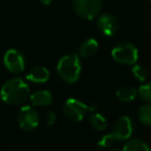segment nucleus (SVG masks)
I'll return each instance as SVG.
<instances>
[{
    "mask_svg": "<svg viewBox=\"0 0 151 151\" xmlns=\"http://www.w3.org/2000/svg\"><path fill=\"white\" fill-rule=\"evenodd\" d=\"M29 91V86L22 78H12L2 86L0 98L8 105H20L27 100Z\"/></svg>",
    "mask_w": 151,
    "mask_h": 151,
    "instance_id": "f257e3e1",
    "label": "nucleus"
},
{
    "mask_svg": "<svg viewBox=\"0 0 151 151\" xmlns=\"http://www.w3.org/2000/svg\"><path fill=\"white\" fill-rule=\"evenodd\" d=\"M81 62L77 55H66L57 64V72L63 81L74 83L81 75Z\"/></svg>",
    "mask_w": 151,
    "mask_h": 151,
    "instance_id": "f03ea898",
    "label": "nucleus"
},
{
    "mask_svg": "<svg viewBox=\"0 0 151 151\" xmlns=\"http://www.w3.org/2000/svg\"><path fill=\"white\" fill-rule=\"evenodd\" d=\"M139 52L133 44L122 42L112 50V58L115 62L122 65H133L137 62Z\"/></svg>",
    "mask_w": 151,
    "mask_h": 151,
    "instance_id": "7ed1b4c3",
    "label": "nucleus"
},
{
    "mask_svg": "<svg viewBox=\"0 0 151 151\" xmlns=\"http://www.w3.org/2000/svg\"><path fill=\"white\" fill-rule=\"evenodd\" d=\"M73 5L79 17L91 21L101 12V0H73Z\"/></svg>",
    "mask_w": 151,
    "mask_h": 151,
    "instance_id": "20e7f679",
    "label": "nucleus"
},
{
    "mask_svg": "<svg viewBox=\"0 0 151 151\" xmlns=\"http://www.w3.org/2000/svg\"><path fill=\"white\" fill-rule=\"evenodd\" d=\"M17 121L19 127L24 131H32L38 125L39 116L36 110L30 106H24L20 109L18 115H17Z\"/></svg>",
    "mask_w": 151,
    "mask_h": 151,
    "instance_id": "39448f33",
    "label": "nucleus"
},
{
    "mask_svg": "<svg viewBox=\"0 0 151 151\" xmlns=\"http://www.w3.org/2000/svg\"><path fill=\"white\" fill-rule=\"evenodd\" d=\"M88 111V106L78 99H67L63 105V113L69 119L73 121H81L84 118L86 112Z\"/></svg>",
    "mask_w": 151,
    "mask_h": 151,
    "instance_id": "423d86ee",
    "label": "nucleus"
},
{
    "mask_svg": "<svg viewBox=\"0 0 151 151\" xmlns=\"http://www.w3.org/2000/svg\"><path fill=\"white\" fill-rule=\"evenodd\" d=\"M25 58L18 50H8L3 57V64L5 68L12 73H21L25 69Z\"/></svg>",
    "mask_w": 151,
    "mask_h": 151,
    "instance_id": "0eeeda50",
    "label": "nucleus"
},
{
    "mask_svg": "<svg viewBox=\"0 0 151 151\" xmlns=\"http://www.w3.org/2000/svg\"><path fill=\"white\" fill-rule=\"evenodd\" d=\"M133 132V120L128 116H121L117 122L115 123L114 129L112 134L118 139V141L126 140L131 137Z\"/></svg>",
    "mask_w": 151,
    "mask_h": 151,
    "instance_id": "6e6552de",
    "label": "nucleus"
},
{
    "mask_svg": "<svg viewBox=\"0 0 151 151\" xmlns=\"http://www.w3.org/2000/svg\"><path fill=\"white\" fill-rule=\"evenodd\" d=\"M97 27L106 36H113L118 30V21L113 14H104L97 20Z\"/></svg>",
    "mask_w": 151,
    "mask_h": 151,
    "instance_id": "1a4fd4ad",
    "label": "nucleus"
},
{
    "mask_svg": "<svg viewBox=\"0 0 151 151\" xmlns=\"http://www.w3.org/2000/svg\"><path fill=\"white\" fill-rule=\"evenodd\" d=\"M26 78L31 82L34 83H44L50 78V71L46 67L37 66L30 70L27 73Z\"/></svg>",
    "mask_w": 151,
    "mask_h": 151,
    "instance_id": "9d476101",
    "label": "nucleus"
},
{
    "mask_svg": "<svg viewBox=\"0 0 151 151\" xmlns=\"http://www.w3.org/2000/svg\"><path fill=\"white\" fill-rule=\"evenodd\" d=\"M30 101L33 106H50L53 103V96L49 91H37L30 95Z\"/></svg>",
    "mask_w": 151,
    "mask_h": 151,
    "instance_id": "9b49d317",
    "label": "nucleus"
},
{
    "mask_svg": "<svg viewBox=\"0 0 151 151\" xmlns=\"http://www.w3.org/2000/svg\"><path fill=\"white\" fill-rule=\"evenodd\" d=\"M98 50V42L94 38H88L81 43L79 54L82 58H90Z\"/></svg>",
    "mask_w": 151,
    "mask_h": 151,
    "instance_id": "f8f14e48",
    "label": "nucleus"
},
{
    "mask_svg": "<svg viewBox=\"0 0 151 151\" xmlns=\"http://www.w3.org/2000/svg\"><path fill=\"white\" fill-rule=\"evenodd\" d=\"M138 91H136L133 86H123L119 88L116 91V97L122 102H131L137 98Z\"/></svg>",
    "mask_w": 151,
    "mask_h": 151,
    "instance_id": "ddd939ff",
    "label": "nucleus"
},
{
    "mask_svg": "<svg viewBox=\"0 0 151 151\" xmlns=\"http://www.w3.org/2000/svg\"><path fill=\"white\" fill-rule=\"evenodd\" d=\"M122 151H150V148L143 140L131 139L125 144Z\"/></svg>",
    "mask_w": 151,
    "mask_h": 151,
    "instance_id": "4468645a",
    "label": "nucleus"
},
{
    "mask_svg": "<svg viewBox=\"0 0 151 151\" xmlns=\"http://www.w3.org/2000/svg\"><path fill=\"white\" fill-rule=\"evenodd\" d=\"M89 122H90L91 127L97 131H104L107 127V120H106L105 116L101 115V113H96V112H93L91 114Z\"/></svg>",
    "mask_w": 151,
    "mask_h": 151,
    "instance_id": "2eb2a0df",
    "label": "nucleus"
},
{
    "mask_svg": "<svg viewBox=\"0 0 151 151\" xmlns=\"http://www.w3.org/2000/svg\"><path fill=\"white\" fill-rule=\"evenodd\" d=\"M138 119L146 127H151V105L147 104L140 107L138 111Z\"/></svg>",
    "mask_w": 151,
    "mask_h": 151,
    "instance_id": "dca6fc26",
    "label": "nucleus"
},
{
    "mask_svg": "<svg viewBox=\"0 0 151 151\" xmlns=\"http://www.w3.org/2000/svg\"><path fill=\"white\" fill-rule=\"evenodd\" d=\"M138 96L144 102L151 103V81L142 84L138 90Z\"/></svg>",
    "mask_w": 151,
    "mask_h": 151,
    "instance_id": "f3484780",
    "label": "nucleus"
},
{
    "mask_svg": "<svg viewBox=\"0 0 151 151\" xmlns=\"http://www.w3.org/2000/svg\"><path fill=\"white\" fill-rule=\"evenodd\" d=\"M131 72H133V76H135L139 81H142V82L145 81L148 77V70L142 65H135V64H133Z\"/></svg>",
    "mask_w": 151,
    "mask_h": 151,
    "instance_id": "a211bd4d",
    "label": "nucleus"
},
{
    "mask_svg": "<svg viewBox=\"0 0 151 151\" xmlns=\"http://www.w3.org/2000/svg\"><path fill=\"white\" fill-rule=\"evenodd\" d=\"M116 142H119L118 139L113 135V134H108L105 135L99 139L98 141V146L103 148H111Z\"/></svg>",
    "mask_w": 151,
    "mask_h": 151,
    "instance_id": "6ab92c4d",
    "label": "nucleus"
},
{
    "mask_svg": "<svg viewBox=\"0 0 151 151\" xmlns=\"http://www.w3.org/2000/svg\"><path fill=\"white\" fill-rule=\"evenodd\" d=\"M56 120H57L56 113H55V112H53V111L48 112V114L46 115V122L48 123L49 125H52V124H54V123L56 122Z\"/></svg>",
    "mask_w": 151,
    "mask_h": 151,
    "instance_id": "aec40b11",
    "label": "nucleus"
},
{
    "mask_svg": "<svg viewBox=\"0 0 151 151\" xmlns=\"http://www.w3.org/2000/svg\"><path fill=\"white\" fill-rule=\"evenodd\" d=\"M97 108H98V106H97V104H95V103H91L90 105L88 106V111H90V112H96Z\"/></svg>",
    "mask_w": 151,
    "mask_h": 151,
    "instance_id": "412c9836",
    "label": "nucleus"
},
{
    "mask_svg": "<svg viewBox=\"0 0 151 151\" xmlns=\"http://www.w3.org/2000/svg\"><path fill=\"white\" fill-rule=\"evenodd\" d=\"M39 1L42 2V4H44V5H50L53 0H39Z\"/></svg>",
    "mask_w": 151,
    "mask_h": 151,
    "instance_id": "4be33fe9",
    "label": "nucleus"
},
{
    "mask_svg": "<svg viewBox=\"0 0 151 151\" xmlns=\"http://www.w3.org/2000/svg\"><path fill=\"white\" fill-rule=\"evenodd\" d=\"M148 1H150V2H151V0H148Z\"/></svg>",
    "mask_w": 151,
    "mask_h": 151,
    "instance_id": "5701e85b",
    "label": "nucleus"
}]
</instances>
